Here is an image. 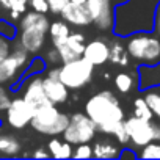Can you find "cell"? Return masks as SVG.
Instances as JSON below:
<instances>
[{"mask_svg":"<svg viewBox=\"0 0 160 160\" xmlns=\"http://www.w3.org/2000/svg\"><path fill=\"white\" fill-rule=\"evenodd\" d=\"M158 3L160 0H126L115 5L112 33L124 39L137 32H152Z\"/></svg>","mask_w":160,"mask_h":160,"instance_id":"obj_1","label":"cell"},{"mask_svg":"<svg viewBox=\"0 0 160 160\" xmlns=\"http://www.w3.org/2000/svg\"><path fill=\"white\" fill-rule=\"evenodd\" d=\"M87 116L96 124L98 132L113 135L116 127L124 121V110L113 91L104 90L93 94L85 104Z\"/></svg>","mask_w":160,"mask_h":160,"instance_id":"obj_2","label":"cell"},{"mask_svg":"<svg viewBox=\"0 0 160 160\" xmlns=\"http://www.w3.org/2000/svg\"><path fill=\"white\" fill-rule=\"evenodd\" d=\"M18 22L19 24L16 39L30 55H38L44 49L47 41V32L50 25L47 16L44 13L32 10L25 11Z\"/></svg>","mask_w":160,"mask_h":160,"instance_id":"obj_3","label":"cell"},{"mask_svg":"<svg viewBox=\"0 0 160 160\" xmlns=\"http://www.w3.org/2000/svg\"><path fill=\"white\" fill-rule=\"evenodd\" d=\"M124 46L137 66L160 61V39L154 32H137L124 38Z\"/></svg>","mask_w":160,"mask_h":160,"instance_id":"obj_4","label":"cell"},{"mask_svg":"<svg viewBox=\"0 0 160 160\" xmlns=\"http://www.w3.org/2000/svg\"><path fill=\"white\" fill-rule=\"evenodd\" d=\"M68 122H69V115L60 112L55 104H49L35 110L33 118L30 121V127L41 135L57 137L63 133Z\"/></svg>","mask_w":160,"mask_h":160,"instance_id":"obj_5","label":"cell"},{"mask_svg":"<svg viewBox=\"0 0 160 160\" xmlns=\"http://www.w3.org/2000/svg\"><path fill=\"white\" fill-rule=\"evenodd\" d=\"M94 75V66L83 57L61 63L58 66V78L69 90H82L87 87Z\"/></svg>","mask_w":160,"mask_h":160,"instance_id":"obj_6","label":"cell"},{"mask_svg":"<svg viewBox=\"0 0 160 160\" xmlns=\"http://www.w3.org/2000/svg\"><path fill=\"white\" fill-rule=\"evenodd\" d=\"M96 133H98L96 124L87 116V113L78 112L69 116V122L61 135L64 141L75 146L80 143H90L91 140H94Z\"/></svg>","mask_w":160,"mask_h":160,"instance_id":"obj_7","label":"cell"},{"mask_svg":"<svg viewBox=\"0 0 160 160\" xmlns=\"http://www.w3.org/2000/svg\"><path fill=\"white\" fill-rule=\"evenodd\" d=\"M33 107H30L22 96L13 98L10 105L5 110V121L7 124L14 130H22L30 126V121L33 118Z\"/></svg>","mask_w":160,"mask_h":160,"instance_id":"obj_8","label":"cell"},{"mask_svg":"<svg viewBox=\"0 0 160 160\" xmlns=\"http://www.w3.org/2000/svg\"><path fill=\"white\" fill-rule=\"evenodd\" d=\"M129 143H132V149H140L149 141H154L152 138V126L154 122L149 119H143L138 116H130L124 121Z\"/></svg>","mask_w":160,"mask_h":160,"instance_id":"obj_9","label":"cell"},{"mask_svg":"<svg viewBox=\"0 0 160 160\" xmlns=\"http://www.w3.org/2000/svg\"><path fill=\"white\" fill-rule=\"evenodd\" d=\"M85 5L90 11L91 24H94L98 30L110 32L113 28L115 5L112 3V0H87Z\"/></svg>","mask_w":160,"mask_h":160,"instance_id":"obj_10","label":"cell"},{"mask_svg":"<svg viewBox=\"0 0 160 160\" xmlns=\"http://www.w3.org/2000/svg\"><path fill=\"white\" fill-rule=\"evenodd\" d=\"M19 90L22 91L24 101H25L30 107H33V110L52 104V102L47 99L46 93H44V88H42V77H41V75H30V77L24 78L22 82H21V85H19Z\"/></svg>","mask_w":160,"mask_h":160,"instance_id":"obj_11","label":"cell"},{"mask_svg":"<svg viewBox=\"0 0 160 160\" xmlns=\"http://www.w3.org/2000/svg\"><path fill=\"white\" fill-rule=\"evenodd\" d=\"M42 88L47 99L58 105L64 104L69 98V88L58 78V66H50V69L42 77Z\"/></svg>","mask_w":160,"mask_h":160,"instance_id":"obj_12","label":"cell"},{"mask_svg":"<svg viewBox=\"0 0 160 160\" xmlns=\"http://www.w3.org/2000/svg\"><path fill=\"white\" fill-rule=\"evenodd\" d=\"M21 75L22 69L19 68L18 61L11 53L5 58H0V83L8 85L11 91H18Z\"/></svg>","mask_w":160,"mask_h":160,"instance_id":"obj_13","label":"cell"},{"mask_svg":"<svg viewBox=\"0 0 160 160\" xmlns=\"http://www.w3.org/2000/svg\"><path fill=\"white\" fill-rule=\"evenodd\" d=\"M108 55H110V47H108V41H105L104 38H96L91 39L90 42H85V49L82 57L90 61L93 66H102L108 61Z\"/></svg>","mask_w":160,"mask_h":160,"instance_id":"obj_14","label":"cell"},{"mask_svg":"<svg viewBox=\"0 0 160 160\" xmlns=\"http://www.w3.org/2000/svg\"><path fill=\"white\" fill-rule=\"evenodd\" d=\"M137 85L140 91L160 87V61L155 64L137 66Z\"/></svg>","mask_w":160,"mask_h":160,"instance_id":"obj_15","label":"cell"},{"mask_svg":"<svg viewBox=\"0 0 160 160\" xmlns=\"http://www.w3.org/2000/svg\"><path fill=\"white\" fill-rule=\"evenodd\" d=\"M60 14L63 21H66L69 25H74V27H87L91 24V16L85 3L77 5V3L68 2V5L63 8Z\"/></svg>","mask_w":160,"mask_h":160,"instance_id":"obj_16","label":"cell"},{"mask_svg":"<svg viewBox=\"0 0 160 160\" xmlns=\"http://www.w3.org/2000/svg\"><path fill=\"white\" fill-rule=\"evenodd\" d=\"M22 154V143L16 135L0 129V157H18Z\"/></svg>","mask_w":160,"mask_h":160,"instance_id":"obj_17","label":"cell"},{"mask_svg":"<svg viewBox=\"0 0 160 160\" xmlns=\"http://www.w3.org/2000/svg\"><path fill=\"white\" fill-rule=\"evenodd\" d=\"M121 149L122 148L118 141L115 143L108 138H102L93 144V157H96V158H119Z\"/></svg>","mask_w":160,"mask_h":160,"instance_id":"obj_18","label":"cell"},{"mask_svg":"<svg viewBox=\"0 0 160 160\" xmlns=\"http://www.w3.org/2000/svg\"><path fill=\"white\" fill-rule=\"evenodd\" d=\"M47 33L50 35L52 44L57 47V46H60V44H63V42L66 41V38H68L69 33H71V27H69V24H68L66 21H63V19H61V21H53V22H50Z\"/></svg>","mask_w":160,"mask_h":160,"instance_id":"obj_19","label":"cell"},{"mask_svg":"<svg viewBox=\"0 0 160 160\" xmlns=\"http://www.w3.org/2000/svg\"><path fill=\"white\" fill-rule=\"evenodd\" d=\"M72 144L64 141V140H60L57 137H53L49 144H47V151L50 154V157L53 158H71L72 157Z\"/></svg>","mask_w":160,"mask_h":160,"instance_id":"obj_20","label":"cell"},{"mask_svg":"<svg viewBox=\"0 0 160 160\" xmlns=\"http://www.w3.org/2000/svg\"><path fill=\"white\" fill-rule=\"evenodd\" d=\"M133 87H135V77L132 74H129V72L116 74V77H115V88L119 93L127 94V93H130L133 90Z\"/></svg>","mask_w":160,"mask_h":160,"instance_id":"obj_21","label":"cell"},{"mask_svg":"<svg viewBox=\"0 0 160 160\" xmlns=\"http://www.w3.org/2000/svg\"><path fill=\"white\" fill-rule=\"evenodd\" d=\"M47 69V64L44 63V60L41 58V57H38V55H35L33 58H32V61H30V64L27 66V69L22 72V75H21V78H19V85H21V82L24 78H27V77H30V75H41V72H44ZM19 90V88H18Z\"/></svg>","mask_w":160,"mask_h":160,"instance_id":"obj_22","label":"cell"},{"mask_svg":"<svg viewBox=\"0 0 160 160\" xmlns=\"http://www.w3.org/2000/svg\"><path fill=\"white\" fill-rule=\"evenodd\" d=\"M143 93H144L143 98H144L146 104L149 105L151 112L154 113V116L160 118V88L158 87L157 88H149Z\"/></svg>","mask_w":160,"mask_h":160,"instance_id":"obj_23","label":"cell"},{"mask_svg":"<svg viewBox=\"0 0 160 160\" xmlns=\"http://www.w3.org/2000/svg\"><path fill=\"white\" fill-rule=\"evenodd\" d=\"M115 36V35H113ZM108 47H110V55H108V61H112L113 64H118L122 53L126 52V46L122 42V38H118L115 36L110 42H108Z\"/></svg>","mask_w":160,"mask_h":160,"instance_id":"obj_24","label":"cell"},{"mask_svg":"<svg viewBox=\"0 0 160 160\" xmlns=\"http://www.w3.org/2000/svg\"><path fill=\"white\" fill-rule=\"evenodd\" d=\"M78 57H82V53H83V49H85V35L83 33H80V32H71L69 33V36L66 38V41H64Z\"/></svg>","mask_w":160,"mask_h":160,"instance_id":"obj_25","label":"cell"},{"mask_svg":"<svg viewBox=\"0 0 160 160\" xmlns=\"http://www.w3.org/2000/svg\"><path fill=\"white\" fill-rule=\"evenodd\" d=\"M133 108H135V110H133V116H138V118L152 121L154 113L151 112V108H149V105L146 104L144 98H137V99L133 101Z\"/></svg>","mask_w":160,"mask_h":160,"instance_id":"obj_26","label":"cell"},{"mask_svg":"<svg viewBox=\"0 0 160 160\" xmlns=\"http://www.w3.org/2000/svg\"><path fill=\"white\" fill-rule=\"evenodd\" d=\"M140 158H160V141H149L137 154Z\"/></svg>","mask_w":160,"mask_h":160,"instance_id":"obj_27","label":"cell"},{"mask_svg":"<svg viewBox=\"0 0 160 160\" xmlns=\"http://www.w3.org/2000/svg\"><path fill=\"white\" fill-rule=\"evenodd\" d=\"M41 52H42L41 58L44 60V63L47 64V68L49 66H60L61 64V58H60V53H58V50H57L55 46L52 49H46V50L42 49Z\"/></svg>","mask_w":160,"mask_h":160,"instance_id":"obj_28","label":"cell"},{"mask_svg":"<svg viewBox=\"0 0 160 160\" xmlns=\"http://www.w3.org/2000/svg\"><path fill=\"white\" fill-rule=\"evenodd\" d=\"M0 35L13 41L18 36V25H14L7 19H0Z\"/></svg>","mask_w":160,"mask_h":160,"instance_id":"obj_29","label":"cell"},{"mask_svg":"<svg viewBox=\"0 0 160 160\" xmlns=\"http://www.w3.org/2000/svg\"><path fill=\"white\" fill-rule=\"evenodd\" d=\"M72 157L74 158H91L93 157V146H90V143L75 144V148L72 149Z\"/></svg>","mask_w":160,"mask_h":160,"instance_id":"obj_30","label":"cell"},{"mask_svg":"<svg viewBox=\"0 0 160 160\" xmlns=\"http://www.w3.org/2000/svg\"><path fill=\"white\" fill-rule=\"evenodd\" d=\"M57 50H58V53H60V58H61V63H66V61H71V60H75V58H80L66 42H63V44H60V46H57Z\"/></svg>","mask_w":160,"mask_h":160,"instance_id":"obj_31","label":"cell"},{"mask_svg":"<svg viewBox=\"0 0 160 160\" xmlns=\"http://www.w3.org/2000/svg\"><path fill=\"white\" fill-rule=\"evenodd\" d=\"M113 137H115V140H116L121 146H126V144L129 143V135H127V130H126L124 121L116 127V130L113 132Z\"/></svg>","mask_w":160,"mask_h":160,"instance_id":"obj_32","label":"cell"},{"mask_svg":"<svg viewBox=\"0 0 160 160\" xmlns=\"http://www.w3.org/2000/svg\"><path fill=\"white\" fill-rule=\"evenodd\" d=\"M10 102H11L10 90L5 88V85L0 83V112H2V110H7V107L10 105Z\"/></svg>","mask_w":160,"mask_h":160,"instance_id":"obj_33","label":"cell"},{"mask_svg":"<svg viewBox=\"0 0 160 160\" xmlns=\"http://www.w3.org/2000/svg\"><path fill=\"white\" fill-rule=\"evenodd\" d=\"M11 49H13V41L0 35V58L8 57L11 53Z\"/></svg>","mask_w":160,"mask_h":160,"instance_id":"obj_34","label":"cell"},{"mask_svg":"<svg viewBox=\"0 0 160 160\" xmlns=\"http://www.w3.org/2000/svg\"><path fill=\"white\" fill-rule=\"evenodd\" d=\"M69 0H47V5H49V11L53 14H60L63 11V8L68 5Z\"/></svg>","mask_w":160,"mask_h":160,"instance_id":"obj_35","label":"cell"},{"mask_svg":"<svg viewBox=\"0 0 160 160\" xmlns=\"http://www.w3.org/2000/svg\"><path fill=\"white\" fill-rule=\"evenodd\" d=\"M28 5L32 10L38 11V13H49V5H47V0H28Z\"/></svg>","mask_w":160,"mask_h":160,"instance_id":"obj_36","label":"cell"},{"mask_svg":"<svg viewBox=\"0 0 160 160\" xmlns=\"http://www.w3.org/2000/svg\"><path fill=\"white\" fill-rule=\"evenodd\" d=\"M32 157H33V158H49L50 154H49L47 149H44V148H38V149H35V151L32 152Z\"/></svg>","mask_w":160,"mask_h":160,"instance_id":"obj_37","label":"cell"},{"mask_svg":"<svg viewBox=\"0 0 160 160\" xmlns=\"http://www.w3.org/2000/svg\"><path fill=\"white\" fill-rule=\"evenodd\" d=\"M157 38L160 39V3L157 5V10H155V24H154V30H152Z\"/></svg>","mask_w":160,"mask_h":160,"instance_id":"obj_38","label":"cell"},{"mask_svg":"<svg viewBox=\"0 0 160 160\" xmlns=\"http://www.w3.org/2000/svg\"><path fill=\"white\" fill-rule=\"evenodd\" d=\"M119 158H137V152L130 148H122L119 152Z\"/></svg>","mask_w":160,"mask_h":160,"instance_id":"obj_39","label":"cell"},{"mask_svg":"<svg viewBox=\"0 0 160 160\" xmlns=\"http://www.w3.org/2000/svg\"><path fill=\"white\" fill-rule=\"evenodd\" d=\"M152 138L154 141H160V124H155L152 126Z\"/></svg>","mask_w":160,"mask_h":160,"instance_id":"obj_40","label":"cell"},{"mask_svg":"<svg viewBox=\"0 0 160 160\" xmlns=\"http://www.w3.org/2000/svg\"><path fill=\"white\" fill-rule=\"evenodd\" d=\"M14 2H16V0H0V7H2L3 10H8L10 11L13 8Z\"/></svg>","mask_w":160,"mask_h":160,"instance_id":"obj_41","label":"cell"},{"mask_svg":"<svg viewBox=\"0 0 160 160\" xmlns=\"http://www.w3.org/2000/svg\"><path fill=\"white\" fill-rule=\"evenodd\" d=\"M21 16H22V14H21L19 11H16V10H10V19H11V21H19Z\"/></svg>","mask_w":160,"mask_h":160,"instance_id":"obj_42","label":"cell"},{"mask_svg":"<svg viewBox=\"0 0 160 160\" xmlns=\"http://www.w3.org/2000/svg\"><path fill=\"white\" fill-rule=\"evenodd\" d=\"M69 2H71V3H77V5H83L87 0H69Z\"/></svg>","mask_w":160,"mask_h":160,"instance_id":"obj_43","label":"cell"},{"mask_svg":"<svg viewBox=\"0 0 160 160\" xmlns=\"http://www.w3.org/2000/svg\"><path fill=\"white\" fill-rule=\"evenodd\" d=\"M124 2H126V0H112L113 5H119V3H124Z\"/></svg>","mask_w":160,"mask_h":160,"instance_id":"obj_44","label":"cell"},{"mask_svg":"<svg viewBox=\"0 0 160 160\" xmlns=\"http://www.w3.org/2000/svg\"><path fill=\"white\" fill-rule=\"evenodd\" d=\"M104 78H105V80H108V78H110V74H108V72H105V74H104Z\"/></svg>","mask_w":160,"mask_h":160,"instance_id":"obj_45","label":"cell"},{"mask_svg":"<svg viewBox=\"0 0 160 160\" xmlns=\"http://www.w3.org/2000/svg\"><path fill=\"white\" fill-rule=\"evenodd\" d=\"M0 126H2V124H0Z\"/></svg>","mask_w":160,"mask_h":160,"instance_id":"obj_46","label":"cell"},{"mask_svg":"<svg viewBox=\"0 0 160 160\" xmlns=\"http://www.w3.org/2000/svg\"><path fill=\"white\" fill-rule=\"evenodd\" d=\"M158 88H160V87H158Z\"/></svg>","mask_w":160,"mask_h":160,"instance_id":"obj_47","label":"cell"}]
</instances>
